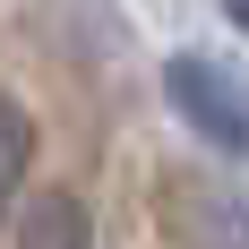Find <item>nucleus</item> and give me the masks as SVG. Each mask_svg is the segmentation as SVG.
Instances as JSON below:
<instances>
[{
  "instance_id": "f257e3e1",
  "label": "nucleus",
  "mask_w": 249,
  "mask_h": 249,
  "mask_svg": "<svg viewBox=\"0 0 249 249\" xmlns=\"http://www.w3.org/2000/svg\"><path fill=\"white\" fill-rule=\"evenodd\" d=\"M163 95H172L180 129H198V146L224 163H249V77L215 52H172L163 60Z\"/></svg>"
},
{
  "instance_id": "39448f33",
  "label": "nucleus",
  "mask_w": 249,
  "mask_h": 249,
  "mask_svg": "<svg viewBox=\"0 0 249 249\" xmlns=\"http://www.w3.org/2000/svg\"><path fill=\"white\" fill-rule=\"evenodd\" d=\"M224 18H232V35H249V0H224Z\"/></svg>"
},
{
  "instance_id": "20e7f679",
  "label": "nucleus",
  "mask_w": 249,
  "mask_h": 249,
  "mask_svg": "<svg viewBox=\"0 0 249 249\" xmlns=\"http://www.w3.org/2000/svg\"><path fill=\"white\" fill-rule=\"evenodd\" d=\"M26 163H35V121H26L9 95H0V206L26 189Z\"/></svg>"
},
{
  "instance_id": "7ed1b4c3",
  "label": "nucleus",
  "mask_w": 249,
  "mask_h": 249,
  "mask_svg": "<svg viewBox=\"0 0 249 249\" xmlns=\"http://www.w3.org/2000/svg\"><path fill=\"white\" fill-rule=\"evenodd\" d=\"M18 249H95V215H86V198H69V189L26 198V215H18Z\"/></svg>"
},
{
  "instance_id": "f03ea898",
  "label": "nucleus",
  "mask_w": 249,
  "mask_h": 249,
  "mask_svg": "<svg viewBox=\"0 0 249 249\" xmlns=\"http://www.w3.org/2000/svg\"><path fill=\"white\" fill-rule=\"evenodd\" d=\"M172 249H249V189L232 180H172Z\"/></svg>"
}]
</instances>
